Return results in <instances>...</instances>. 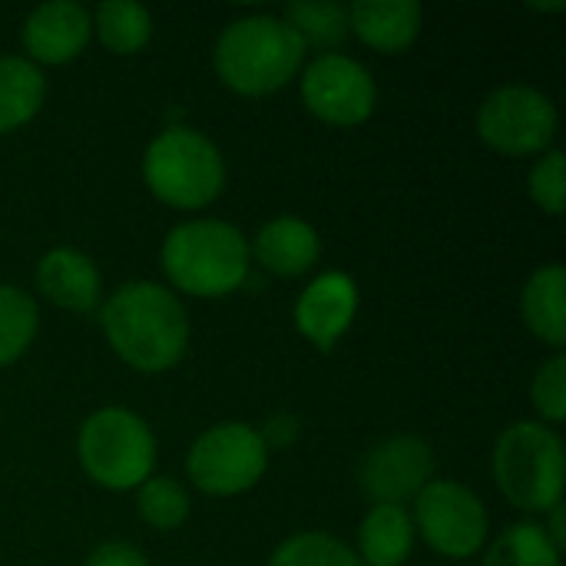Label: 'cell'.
<instances>
[{
    "mask_svg": "<svg viewBox=\"0 0 566 566\" xmlns=\"http://www.w3.org/2000/svg\"><path fill=\"white\" fill-rule=\"evenodd\" d=\"M46 96V76L27 56H0V133L36 116Z\"/></svg>",
    "mask_w": 566,
    "mask_h": 566,
    "instance_id": "d6986e66",
    "label": "cell"
},
{
    "mask_svg": "<svg viewBox=\"0 0 566 566\" xmlns=\"http://www.w3.org/2000/svg\"><path fill=\"white\" fill-rule=\"evenodd\" d=\"M36 335V302L13 289L0 285V368L17 361Z\"/></svg>",
    "mask_w": 566,
    "mask_h": 566,
    "instance_id": "603a6c76",
    "label": "cell"
},
{
    "mask_svg": "<svg viewBox=\"0 0 566 566\" xmlns=\"http://www.w3.org/2000/svg\"><path fill=\"white\" fill-rule=\"evenodd\" d=\"M527 189H531V199H534L547 216H560V212H564L566 159L560 149L541 153V159H537L534 169H531Z\"/></svg>",
    "mask_w": 566,
    "mask_h": 566,
    "instance_id": "484cf974",
    "label": "cell"
},
{
    "mask_svg": "<svg viewBox=\"0 0 566 566\" xmlns=\"http://www.w3.org/2000/svg\"><path fill=\"white\" fill-rule=\"evenodd\" d=\"M481 566H560V551L541 524H514L491 544Z\"/></svg>",
    "mask_w": 566,
    "mask_h": 566,
    "instance_id": "7402d4cb",
    "label": "cell"
},
{
    "mask_svg": "<svg viewBox=\"0 0 566 566\" xmlns=\"http://www.w3.org/2000/svg\"><path fill=\"white\" fill-rule=\"evenodd\" d=\"M93 30L109 53L129 56L139 53L153 36V17L143 3L133 0H106L93 13Z\"/></svg>",
    "mask_w": 566,
    "mask_h": 566,
    "instance_id": "ffe728a7",
    "label": "cell"
},
{
    "mask_svg": "<svg viewBox=\"0 0 566 566\" xmlns=\"http://www.w3.org/2000/svg\"><path fill=\"white\" fill-rule=\"evenodd\" d=\"M415 534L448 560L474 557L488 544V507L481 497L454 481H431L415 497Z\"/></svg>",
    "mask_w": 566,
    "mask_h": 566,
    "instance_id": "9c48e42d",
    "label": "cell"
},
{
    "mask_svg": "<svg viewBox=\"0 0 566 566\" xmlns=\"http://www.w3.org/2000/svg\"><path fill=\"white\" fill-rule=\"evenodd\" d=\"M143 176L159 202L202 209L222 192L226 163L209 136L189 126H166L143 156Z\"/></svg>",
    "mask_w": 566,
    "mask_h": 566,
    "instance_id": "5b68a950",
    "label": "cell"
},
{
    "mask_svg": "<svg viewBox=\"0 0 566 566\" xmlns=\"http://www.w3.org/2000/svg\"><path fill=\"white\" fill-rule=\"evenodd\" d=\"M99 322L109 348L129 368L146 375L179 365L189 345V318L182 302L156 282L119 285L106 298Z\"/></svg>",
    "mask_w": 566,
    "mask_h": 566,
    "instance_id": "6da1fadb",
    "label": "cell"
},
{
    "mask_svg": "<svg viewBox=\"0 0 566 566\" xmlns=\"http://www.w3.org/2000/svg\"><path fill=\"white\" fill-rule=\"evenodd\" d=\"M531 401L541 411L544 421L560 424L566 418V358L554 355L551 361H544L534 375L531 385Z\"/></svg>",
    "mask_w": 566,
    "mask_h": 566,
    "instance_id": "4316f807",
    "label": "cell"
},
{
    "mask_svg": "<svg viewBox=\"0 0 566 566\" xmlns=\"http://www.w3.org/2000/svg\"><path fill=\"white\" fill-rule=\"evenodd\" d=\"M415 547V524L405 507L375 504L358 531V560L365 566H401Z\"/></svg>",
    "mask_w": 566,
    "mask_h": 566,
    "instance_id": "ac0fdd59",
    "label": "cell"
},
{
    "mask_svg": "<svg viewBox=\"0 0 566 566\" xmlns=\"http://www.w3.org/2000/svg\"><path fill=\"white\" fill-rule=\"evenodd\" d=\"M252 252L265 272L282 275V279H295L318 262L322 242L308 222H302L295 216H279L259 229Z\"/></svg>",
    "mask_w": 566,
    "mask_h": 566,
    "instance_id": "2e32d148",
    "label": "cell"
},
{
    "mask_svg": "<svg viewBox=\"0 0 566 566\" xmlns=\"http://www.w3.org/2000/svg\"><path fill=\"white\" fill-rule=\"evenodd\" d=\"M298 434H302V421H298L295 415H289V411L272 415V418L262 424V431H259L265 451H285V448H292V444L298 441Z\"/></svg>",
    "mask_w": 566,
    "mask_h": 566,
    "instance_id": "83f0119b",
    "label": "cell"
},
{
    "mask_svg": "<svg viewBox=\"0 0 566 566\" xmlns=\"http://www.w3.org/2000/svg\"><path fill=\"white\" fill-rule=\"evenodd\" d=\"M76 454L90 481L109 491H129L149 481L156 464V438L129 408H99L83 421Z\"/></svg>",
    "mask_w": 566,
    "mask_h": 566,
    "instance_id": "8992f818",
    "label": "cell"
},
{
    "mask_svg": "<svg viewBox=\"0 0 566 566\" xmlns=\"http://www.w3.org/2000/svg\"><path fill=\"white\" fill-rule=\"evenodd\" d=\"M136 514H139V521L149 524L153 531H176V527H182L186 517H189V494L182 491L179 481L149 478V481L139 484Z\"/></svg>",
    "mask_w": 566,
    "mask_h": 566,
    "instance_id": "d4e9b609",
    "label": "cell"
},
{
    "mask_svg": "<svg viewBox=\"0 0 566 566\" xmlns=\"http://www.w3.org/2000/svg\"><path fill=\"white\" fill-rule=\"evenodd\" d=\"M269 468V451L255 428L242 421L212 424L196 438L186 458L192 484L216 497H232L259 484Z\"/></svg>",
    "mask_w": 566,
    "mask_h": 566,
    "instance_id": "52a82bcc",
    "label": "cell"
},
{
    "mask_svg": "<svg viewBox=\"0 0 566 566\" xmlns=\"http://www.w3.org/2000/svg\"><path fill=\"white\" fill-rule=\"evenodd\" d=\"M269 566H365L358 560V554L332 537V534H318V531H308V534H298V537H289L282 547H275V554L269 557Z\"/></svg>",
    "mask_w": 566,
    "mask_h": 566,
    "instance_id": "cb8c5ba5",
    "label": "cell"
},
{
    "mask_svg": "<svg viewBox=\"0 0 566 566\" xmlns=\"http://www.w3.org/2000/svg\"><path fill=\"white\" fill-rule=\"evenodd\" d=\"M434 474V454L418 434H391L375 444L358 471L361 491L375 504H408L415 501Z\"/></svg>",
    "mask_w": 566,
    "mask_h": 566,
    "instance_id": "8fae6325",
    "label": "cell"
},
{
    "mask_svg": "<svg viewBox=\"0 0 566 566\" xmlns=\"http://www.w3.org/2000/svg\"><path fill=\"white\" fill-rule=\"evenodd\" d=\"M551 514V524L544 527V534H547V541L557 547V551H564L566 547V527H564V507L557 504V507H551L547 511Z\"/></svg>",
    "mask_w": 566,
    "mask_h": 566,
    "instance_id": "f546056e",
    "label": "cell"
},
{
    "mask_svg": "<svg viewBox=\"0 0 566 566\" xmlns=\"http://www.w3.org/2000/svg\"><path fill=\"white\" fill-rule=\"evenodd\" d=\"M36 289L46 302L66 312H93L99 302L96 262L76 249H50L36 265Z\"/></svg>",
    "mask_w": 566,
    "mask_h": 566,
    "instance_id": "5bb4252c",
    "label": "cell"
},
{
    "mask_svg": "<svg viewBox=\"0 0 566 566\" xmlns=\"http://www.w3.org/2000/svg\"><path fill=\"white\" fill-rule=\"evenodd\" d=\"M358 312V285L345 272L318 275L295 302V328L318 348L332 352L335 342L348 332Z\"/></svg>",
    "mask_w": 566,
    "mask_h": 566,
    "instance_id": "4fadbf2b",
    "label": "cell"
},
{
    "mask_svg": "<svg viewBox=\"0 0 566 566\" xmlns=\"http://www.w3.org/2000/svg\"><path fill=\"white\" fill-rule=\"evenodd\" d=\"M348 23L361 43L381 53H401L421 33V3L415 0H358L348 7Z\"/></svg>",
    "mask_w": 566,
    "mask_h": 566,
    "instance_id": "9a60e30c",
    "label": "cell"
},
{
    "mask_svg": "<svg viewBox=\"0 0 566 566\" xmlns=\"http://www.w3.org/2000/svg\"><path fill=\"white\" fill-rule=\"evenodd\" d=\"M524 322L527 328L547 342L551 348L566 345V269L564 265H544L537 269L521 295Z\"/></svg>",
    "mask_w": 566,
    "mask_h": 566,
    "instance_id": "e0dca14e",
    "label": "cell"
},
{
    "mask_svg": "<svg viewBox=\"0 0 566 566\" xmlns=\"http://www.w3.org/2000/svg\"><path fill=\"white\" fill-rule=\"evenodd\" d=\"M163 272L179 292L219 298L249 279V242L222 219H192L163 242Z\"/></svg>",
    "mask_w": 566,
    "mask_h": 566,
    "instance_id": "3957f363",
    "label": "cell"
},
{
    "mask_svg": "<svg viewBox=\"0 0 566 566\" xmlns=\"http://www.w3.org/2000/svg\"><path fill=\"white\" fill-rule=\"evenodd\" d=\"M295 33L298 40L322 53H332L335 46H342L352 33V23H348V7L342 3H308V0H298V3H289L285 7V17H282Z\"/></svg>",
    "mask_w": 566,
    "mask_h": 566,
    "instance_id": "44dd1931",
    "label": "cell"
},
{
    "mask_svg": "<svg viewBox=\"0 0 566 566\" xmlns=\"http://www.w3.org/2000/svg\"><path fill=\"white\" fill-rule=\"evenodd\" d=\"M93 33V17L76 0H50L27 13L23 20V46L30 63H70L76 60Z\"/></svg>",
    "mask_w": 566,
    "mask_h": 566,
    "instance_id": "7c38bea8",
    "label": "cell"
},
{
    "mask_svg": "<svg viewBox=\"0 0 566 566\" xmlns=\"http://www.w3.org/2000/svg\"><path fill=\"white\" fill-rule=\"evenodd\" d=\"M564 441L541 421L511 424L494 444V481L501 494L531 514H544L564 497Z\"/></svg>",
    "mask_w": 566,
    "mask_h": 566,
    "instance_id": "277c9868",
    "label": "cell"
},
{
    "mask_svg": "<svg viewBox=\"0 0 566 566\" xmlns=\"http://www.w3.org/2000/svg\"><path fill=\"white\" fill-rule=\"evenodd\" d=\"M557 133V106L547 93L527 83L494 90L478 109V136L504 156H534Z\"/></svg>",
    "mask_w": 566,
    "mask_h": 566,
    "instance_id": "ba28073f",
    "label": "cell"
},
{
    "mask_svg": "<svg viewBox=\"0 0 566 566\" xmlns=\"http://www.w3.org/2000/svg\"><path fill=\"white\" fill-rule=\"evenodd\" d=\"M305 43L298 33L272 13H252L232 20L216 40V73L242 96H265L282 90L302 70Z\"/></svg>",
    "mask_w": 566,
    "mask_h": 566,
    "instance_id": "7a4b0ae2",
    "label": "cell"
},
{
    "mask_svg": "<svg viewBox=\"0 0 566 566\" xmlns=\"http://www.w3.org/2000/svg\"><path fill=\"white\" fill-rule=\"evenodd\" d=\"M531 10H564V3H531Z\"/></svg>",
    "mask_w": 566,
    "mask_h": 566,
    "instance_id": "4dcf8cb0",
    "label": "cell"
},
{
    "mask_svg": "<svg viewBox=\"0 0 566 566\" xmlns=\"http://www.w3.org/2000/svg\"><path fill=\"white\" fill-rule=\"evenodd\" d=\"M86 566H149V560L139 547H133L126 541H106L90 551Z\"/></svg>",
    "mask_w": 566,
    "mask_h": 566,
    "instance_id": "f1b7e54d",
    "label": "cell"
},
{
    "mask_svg": "<svg viewBox=\"0 0 566 566\" xmlns=\"http://www.w3.org/2000/svg\"><path fill=\"white\" fill-rule=\"evenodd\" d=\"M378 99L371 73L342 53L315 56L302 73V103L312 116L332 126H358L371 116Z\"/></svg>",
    "mask_w": 566,
    "mask_h": 566,
    "instance_id": "30bf717a",
    "label": "cell"
}]
</instances>
